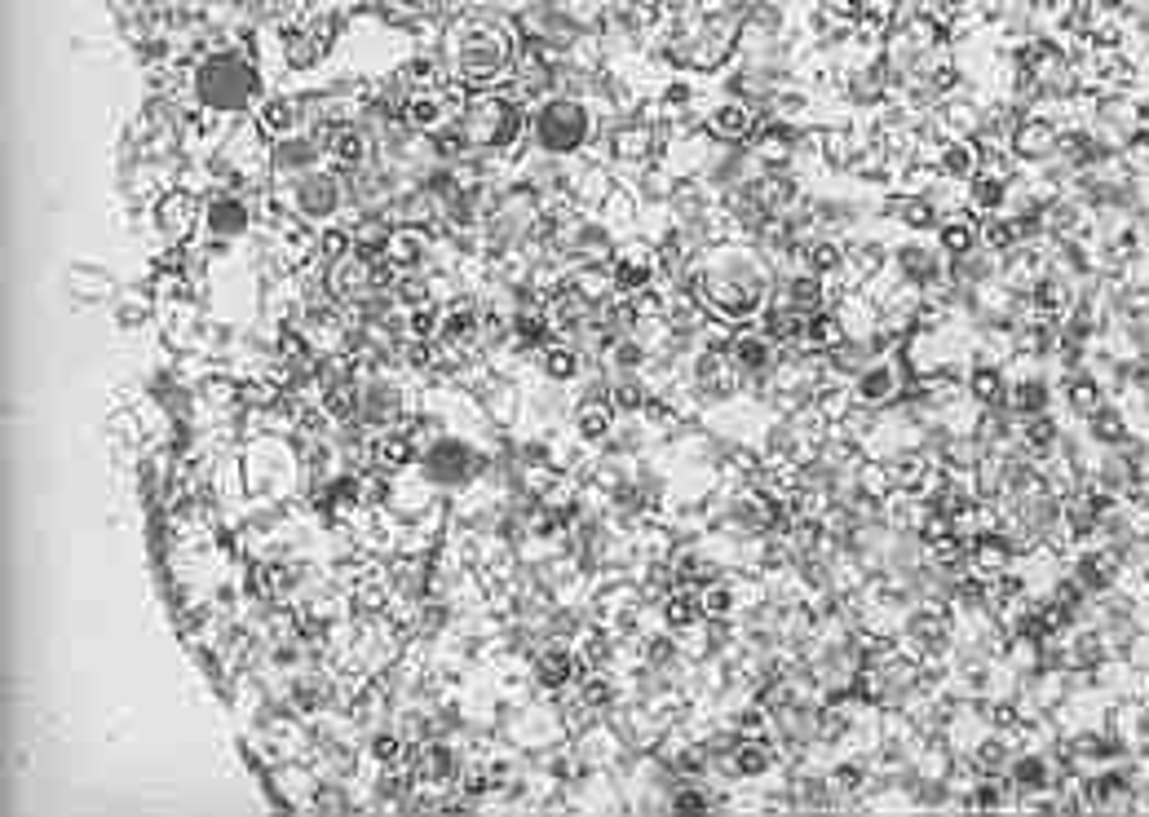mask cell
I'll list each match as a JSON object with an SVG mask.
<instances>
[{"mask_svg":"<svg viewBox=\"0 0 1149 817\" xmlns=\"http://www.w3.org/2000/svg\"><path fill=\"white\" fill-rule=\"evenodd\" d=\"M695 288L716 314L748 323L770 305V269L757 252L721 248V252H708L703 265L695 269Z\"/></svg>","mask_w":1149,"mask_h":817,"instance_id":"1","label":"cell"},{"mask_svg":"<svg viewBox=\"0 0 1149 817\" xmlns=\"http://www.w3.org/2000/svg\"><path fill=\"white\" fill-rule=\"evenodd\" d=\"M416 468H421V482L429 491H464V487H473L483 478L487 455L473 442L455 438V433H438V438L425 442Z\"/></svg>","mask_w":1149,"mask_h":817,"instance_id":"2","label":"cell"},{"mask_svg":"<svg viewBox=\"0 0 1149 817\" xmlns=\"http://www.w3.org/2000/svg\"><path fill=\"white\" fill-rule=\"evenodd\" d=\"M195 98L217 115H235L257 98V72L235 53H217L195 72Z\"/></svg>","mask_w":1149,"mask_h":817,"instance_id":"3","label":"cell"},{"mask_svg":"<svg viewBox=\"0 0 1149 817\" xmlns=\"http://www.w3.org/2000/svg\"><path fill=\"white\" fill-rule=\"evenodd\" d=\"M408 412H412V393H408V385H402L394 372H385V367H376V372H367L363 380H359V425L372 433H380V429H389V425H402L408 420Z\"/></svg>","mask_w":1149,"mask_h":817,"instance_id":"4","label":"cell"},{"mask_svg":"<svg viewBox=\"0 0 1149 817\" xmlns=\"http://www.w3.org/2000/svg\"><path fill=\"white\" fill-rule=\"evenodd\" d=\"M530 138H535V147L545 155H571L588 138V111L579 102H571V98H553V102H545L535 111Z\"/></svg>","mask_w":1149,"mask_h":817,"instance_id":"5","label":"cell"},{"mask_svg":"<svg viewBox=\"0 0 1149 817\" xmlns=\"http://www.w3.org/2000/svg\"><path fill=\"white\" fill-rule=\"evenodd\" d=\"M778 340H770L761 327H748V331H734L729 336V345H725V359L738 376H748V380H761L778 367Z\"/></svg>","mask_w":1149,"mask_h":817,"instance_id":"6","label":"cell"},{"mask_svg":"<svg viewBox=\"0 0 1149 817\" xmlns=\"http://www.w3.org/2000/svg\"><path fill=\"white\" fill-rule=\"evenodd\" d=\"M341 181H336L332 173H305L292 190V213L301 222H327L336 217V209H341Z\"/></svg>","mask_w":1149,"mask_h":817,"instance_id":"7","label":"cell"},{"mask_svg":"<svg viewBox=\"0 0 1149 817\" xmlns=\"http://www.w3.org/2000/svg\"><path fill=\"white\" fill-rule=\"evenodd\" d=\"M902 393V372L894 359H875V363H862L853 372V385H849V398L858 406H885Z\"/></svg>","mask_w":1149,"mask_h":817,"instance_id":"8","label":"cell"},{"mask_svg":"<svg viewBox=\"0 0 1149 817\" xmlns=\"http://www.w3.org/2000/svg\"><path fill=\"white\" fill-rule=\"evenodd\" d=\"M412 774H416V787H451L460 778V752L447 742V738H429L416 746V756L408 761Z\"/></svg>","mask_w":1149,"mask_h":817,"instance_id":"9","label":"cell"},{"mask_svg":"<svg viewBox=\"0 0 1149 817\" xmlns=\"http://www.w3.org/2000/svg\"><path fill=\"white\" fill-rule=\"evenodd\" d=\"M571 429H575V442H584V447L611 442L615 438V406H611V398H575Z\"/></svg>","mask_w":1149,"mask_h":817,"instance_id":"10","label":"cell"},{"mask_svg":"<svg viewBox=\"0 0 1149 817\" xmlns=\"http://www.w3.org/2000/svg\"><path fill=\"white\" fill-rule=\"evenodd\" d=\"M204 230L213 239H222V243L243 239L252 230V209H248L243 199H235V194H217L209 209H204Z\"/></svg>","mask_w":1149,"mask_h":817,"instance_id":"11","label":"cell"},{"mask_svg":"<svg viewBox=\"0 0 1149 817\" xmlns=\"http://www.w3.org/2000/svg\"><path fill=\"white\" fill-rule=\"evenodd\" d=\"M894 265H898L902 284H911V288H937V279H941V248L907 243V248L894 252Z\"/></svg>","mask_w":1149,"mask_h":817,"instance_id":"12","label":"cell"},{"mask_svg":"<svg viewBox=\"0 0 1149 817\" xmlns=\"http://www.w3.org/2000/svg\"><path fill=\"white\" fill-rule=\"evenodd\" d=\"M663 624H667L672 632H695L699 624H708V609H703V588H690V583L672 588V592L663 596Z\"/></svg>","mask_w":1149,"mask_h":817,"instance_id":"13","label":"cell"},{"mask_svg":"<svg viewBox=\"0 0 1149 817\" xmlns=\"http://www.w3.org/2000/svg\"><path fill=\"white\" fill-rule=\"evenodd\" d=\"M535 367L549 385H575L588 367V354H579L575 345H553L549 340L545 350H535Z\"/></svg>","mask_w":1149,"mask_h":817,"instance_id":"14","label":"cell"},{"mask_svg":"<svg viewBox=\"0 0 1149 817\" xmlns=\"http://www.w3.org/2000/svg\"><path fill=\"white\" fill-rule=\"evenodd\" d=\"M601 354H605V372H611V376H633V372H646L650 367V345H646L637 331L615 336Z\"/></svg>","mask_w":1149,"mask_h":817,"instance_id":"15","label":"cell"},{"mask_svg":"<svg viewBox=\"0 0 1149 817\" xmlns=\"http://www.w3.org/2000/svg\"><path fill=\"white\" fill-rule=\"evenodd\" d=\"M385 256L394 269H421L429 261V235L408 226V230H389V243H385Z\"/></svg>","mask_w":1149,"mask_h":817,"instance_id":"16","label":"cell"},{"mask_svg":"<svg viewBox=\"0 0 1149 817\" xmlns=\"http://www.w3.org/2000/svg\"><path fill=\"white\" fill-rule=\"evenodd\" d=\"M845 323L836 310H819V314H809L804 318V336H800V345L804 350H814V354H827V350H840L845 345Z\"/></svg>","mask_w":1149,"mask_h":817,"instance_id":"17","label":"cell"},{"mask_svg":"<svg viewBox=\"0 0 1149 817\" xmlns=\"http://www.w3.org/2000/svg\"><path fill=\"white\" fill-rule=\"evenodd\" d=\"M155 226L168 243H186L190 226H195V209H190V199L186 194H164L155 203Z\"/></svg>","mask_w":1149,"mask_h":817,"instance_id":"18","label":"cell"},{"mask_svg":"<svg viewBox=\"0 0 1149 817\" xmlns=\"http://www.w3.org/2000/svg\"><path fill=\"white\" fill-rule=\"evenodd\" d=\"M1048 402H1052V393H1048V380L1039 376V372H1031V376H1017L1008 385V406L1017 416H1044L1048 412Z\"/></svg>","mask_w":1149,"mask_h":817,"instance_id":"19","label":"cell"},{"mask_svg":"<svg viewBox=\"0 0 1149 817\" xmlns=\"http://www.w3.org/2000/svg\"><path fill=\"white\" fill-rule=\"evenodd\" d=\"M823 284H827V279H819L814 269H809V275L787 279V288L778 292V301L791 305V310H800V314H819V310H827V288H823Z\"/></svg>","mask_w":1149,"mask_h":817,"instance_id":"20","label":"cell"},{"mask_svg":"<svg viewBox=\"0 0 1149 817\" xmlns=\"http://www.w3.org/2000/svg\"><path fill=\"white\" fill-rule=\"evenodd\" d=\"M1008 782L1017 791H1048L1052 787V765L1044 752H1022L1008 761Z\"/></svg>","mask_w":1149,"mask_h":817,"instance_id":"21","label":"cell"},{"mask_svg":"<svg viewBox=\"0 0 1149 817\" xmlns=\"http://www.w3.org/2000/svg\"><path fill=\"white\" fill-rule=\"evenodd\" d=\"M729 761H734V774H738V778H761V774H770V769H774V752H770V742H761L757 733H742Z\"/></svg>","mask_w":1149,"mask_h":817,"instance_id":"22","label":"cell"},{"mask_svg":"<svg viewBox=\"0 0 1149 817\" xmlns=\"http://www.w3.org/2000/svg\"><path fill=\"white\" fill-rule=\"evenodd\" d=\"M650 398H654V389L641 380V372H633V376H611V406H615L620 416H641Z\"/></svg>","mask_w":1149,"mask_h":817,"instance_id":"23","label":"cell"},{"mask_svg":"<svg viewBox=\"0 0 1149 817\" xmlns=\"http://www.w3.org/2000/svg\"><path fill=\"white\" fill-rule=\"evenodd\" d=\"M314 164H319V147L305 142V138L301 142L288 138V142L275 147V168L288 173V177H305V173H314Z\"/></svg>","mask_w":1149,"mask_h":817,"instance_id":"24","label":"cell"},{"mask_svg":"<svg viewBox=\"0 0 1149 817\" xmlns=\"http://www.w3.org/2000/svg\"><path fill=\"white\" fill-rule=\"evenodd\" d=\"M703 609H708V619H712V624L734 619V615H738V588L725 583V579L703 583Z\"/></svg>","mask_w":1149,"mask_h":817,"instance_id":"25","label":"cell"},{"mask_svg":"<svg viewBox=\"0 0 1149 817\" xmlns=\"http://www.w3.org/2000/svg\"><path fill=\"white\" fill-rule=\"evenodd\" d=\"M354 243H359V235L346 230V226H323V230H319V256H323L327 265L350 261V256H354Z\"/></svg>","mask_w":1149,"mask_h":817,"instance_id":"26","label":"cell"},{"mask_svg":"<svg viewBox=\"0 0 1149 817\" xmlns=\"http://www.w3.org/2000/svg\"><path fill=\"white\" fill-rule=\"evenodd\" d=\"M367 756H372L376 765H385V769H398L402 761H408V738L394 733V729H380V733H372V742H367Z\"/></svg>","mask_w":1149,"mask_h":817,"instance_id":"27","label":"cell"},{"mask_svg":"<svg viewBox=\"0 0 1149 817\" xmlns=\"http://www.w3.org/2000/svg\"><path fill=\"white\" fill-rule=\"evenodd\" d=\"M804 265L814 269L819 279H832V275H840V269L849 265V252H845L840 243H827V239H823V243H814V248H809Z\"/></svg>","mask_w":1149,"mask_h":817,"instance_id":"28","label":"cell"},{"mask_svg":"<svg viewBox=\"0 0 1149 817\" xmlns=\"http://www.w3.org/2000/svg\"><path fill=\"white\" fill-rule=\"evenodd\" d=\"M1070 406H1074L1078 416H1088V420H1092V416L1101 412V406H1106V402H1101V389H1097V380H1092V376H1078V380H1070Z\"/></svg>","mask_w":1149,"mask_h":817,"instance_id":"29","label":"cell"},{"mask_svg":"<svg viewBox=\"0 0 1149 817\" xmlns=\"http://www.w3.org/2000/svg\"><path fill=\"white\" fill-rule=\"evenodd\" d=\"M973 239H977V230H973V222H951V226H941V230H937V248H941L946 256H960V252H973Z\"/></svg>","mask_w":1149,"mask_h":817,"instance_id":"30","label":"cell"},{"mask_svg":"<svg viewBox=\"0 0 1149 817\" xmlns=\"http://www.w3.org/2000/svg\"><path fill=\"white\" fill-rule=\"evenodd\" d=\"M1008 761H1012V756H1008V746H1003V738H995V733H990L982 746H973V765H977L982 774H999V769L1008 774Z\"/></svg>","mask_w":1149,"mask_h":817,"instance_id":"31","label":"cell"},{"mask_svg":"<svg viewBox=\"0 0 1149 817\" xmlns=\"http://www.w3.org/2000/svg\"><path fill=\"white\" fill-rule=\"evenodd\" d=\"M889 261V252L881 248V243H866V248H858V252H849V265L858 269V279H875L881 275V265Z\"/></svg>","mask_w":1149,"mask_h":817,"instance_id":"32","label":"cell"},{"mask_svg":"<svg viewBox=\"0 0 1149 817\" xmlns=\"http://www.w3.org/2000/svg\"><path fill=\"white\" fill-rule=\"evenodd\" d=\"M969 385H973V393H977L982 402H995V398L1008 393V380H1003V372H995V367H977Z\"/></svg>","mask_w":1149,"mask_h":817,"instance_id":"33","label":"cell"},{"mask_svg":"<svg viewBox=\"0 0 1149 817\" xmlns=\"http://www.w3.org/2000/svg\"><path fill=\"white\" fill-rule=\"evenodd\" d=\"M332 155L341 160L346 168L363 164V138H359V133H350V128H346V133H336V138H332Z\"/></svg>","mask_w":1149,"mask_h":817,"instance_id":"34","label":"cell"},{"mask_svg":"<svg viewBox=\"0 0 1149 817\" xmlns=\"http://www.w3.org/2000/svg\"><path fill=\"white\" fill-rule=\"evenodd\" d=\"M115 318H120L124 327H138V323H147V318H151V301H147V297H133V292H124V301L115 305Z\"/></svg>","mask_w":1149,"mask_h":817,"instance_id":"35","label":"cell"},{"mask_svg":"<svg viewBox=\"0 0 1149 817\" xmlns=\"http://www.w3.org/2000/svg\"><path fill=\"white\" fill-rule=\"evenodd\" d=\"M969 194H973V203H977V209H986V213H995V209H999V203H1003V181H995V177H977Z\"/></svg>","mask_w":1149,"mask_h":817,"instance_id":"36","label":"cell"},{"mask_svg":"<svg viewBox=\"0 0 1149 817\" xmlns=\"http://www.w3.org/2000/svg\"><path fill=\"white\" fill-rule=\"evenodd\" d=\"M667 804L677 813H703V808H712V795H703L695 782H686V787H677V795H672Z\"/></svg>","mask_w":1149,"mask_h":817,"instance_id":"37","label":"cell"},{"mask_svg":"<svg viewBox=\"0 0 1149 817\" xmlns=\"http://www.w3.org/2000/svg\"><path fill=\"white\" fill-rule=\"evenodd\" d=\"M1092 433H1097V442H1123V416L1110 412V406H1101V412L1092 416Z\"/></svg>","mask_w":1149,"mask_h":817,"instance_id":"38","label":"cell"},{"mask_svg":"<svg viewBox=\"0 0 1149 817\" xmlns=\"http://www.w3.org/2000/svg\"><path fill=\"white\" fill-rule=\"evenodd\" d=\"M1026 442H1031L1035 451H1048V447L1057 442V425L1048 420V412H1044V416H1031V425H1026Z\"/></svg>","mask_w":1149,"mask_h":817,"instance_id":"39","label":"cell"},{"mask_svg":"<svg viewBox=\"0 0 1149 817\" xmlns=\"http://www.w3.org/2000/svg\"><path fill=\"white\" fill-rule=\"evenodd\" d=\"M292 120H297V115H292V102H270V106L261 111V124H265L270 133H288Z\"/></svg>","mask_w":1149,"mask_h":817,"instance_id":"40","label":"cell"},{"mask_svg":"<svg viewBox=\"0 0 1149 817\" xmlns=\"http://www.w3.org/2000/svg\"><path fill=\"white\" fill-rule=\"evenodd\" d=\"M982 235H986V243L995 252H1003V248H1012V239H1017V226H1012V222H990Z\"/></svg>","mask_w":1149,"mask_h":817,"instance_id":"41","label":"cell"},{"mask_svg":"<svg viewBox=\"0 0 1149 817\" xmlns=\"http://www.w3.org/2000/svg\"><path fill=\"white\" fill-rule=\"evenodd\" d=\"M902 222H907L911 230H924V226H933V209H928V203H907V209H902Z\"/></svg>","mask_w":1149,"mask_h":817,"instance_id":"42","label":"cell"},{"mask_svg":"<svg viewBox=\"0 0 1149 817\" xmlns=\"http://www.w3.org/2000/svg\"><path fill=\"white\" fill-rule=\"evenodd\" d=\"M862 778H866V774H862L858 765H840V769L832 774V787H840V791H858V787H862Z\"/></svg>","mask_w":1149,"mask_h":817,"instance_id":"43","label":"cell"}]
</instances>
